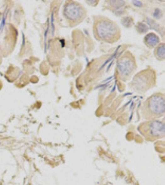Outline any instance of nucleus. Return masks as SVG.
<instances>
[{
	"instance_id": "nucleus-3",
	"label": "nucleus",
	"mask_w": 165,
	"mask_h": 185,
	"mask_svg": "<svg viewBox=\"0 0 165 185\" xmlns=\"http://www.w3.org/2000/svg\"><path fill=\"white\" fill-rule=\"evenodd\" d=\"M157 72L151 67H147L135 74L129 84L133 92L143 94L157 85Z\"/></svg>"
},
{
	"instance_id": "nucleus-6",
	"label": "nucleus",
	"mask_w": 165,
	"mask_h": 185,
	"mask_svg": "<svg viewBox=\"0 0 165 185\" xmlns=\"http://www.w3.org/2000/svg\"><path fill=\"white\" fill-rule=\"evenodd\" d=\"M137 130L147 141H155L165 136L164 119H152L140 123Z\"/></svg>"
},
{
	"instance_id": "nucleus-8",
	"label": "nucleus",
	"mask_w": 165,
	"mask_h": 185,
	"mask_svg": "<svg viewBox=\"0 0 165 185\" xmlns=\"http://www.w3.org/2000/svg\"><path fill=\"white\" fill-rule=\"evenodd\" d=\"M153 54L158 61H164L165 60V44L160 43L155 48Z\"/></svg>"
},
{
	"instance_id": "nucleus-2",
	"label": "nucleus",
	"mask_w": 165,
	"mask_h": 185,
	"mask_svg": "<svg viewBox=\"0 0 165 185\" xmlns=\"http://www.w3.org/2000/svg\"><path fill=\"white\" fill-rule=\"evenodd\" d=\"M140 114L147 120L163 117L165 114V94L157 92L149 96L141 106Z\"/></svg>"
},
{
	"instance_id": "nucleus-4",
	"label": "nucleus",
	"mask_w": 165,
	"mask_h": 185,
	"mask_svg": "<svg viewBox=\"0 0 165 185\" xmlns=\"http://www.w3.org/2000/svg\"><path fill=\"white\" fill-rule=\"evenodd\" d=\"M137 69L135 56L130 51H126L119 56L116 61L115 75L117 80L126 82L135 74Z\"/></svg>"
},
{
	"instance_id": "nucleus-5",
	"label": "nucleus",
	"mask_w": 165,
	"mask_h": 185,
	"mask_svg": "<svg viewBox=\"0 0 165 185\" xmlns=\"http://www.w3.org/2000/svg\"><path fill=\"white\" fill-rule=\"evenodd\" d=\"M63 16L69 27L74 28L85 19L87 16V11L80 3L68 0L64 4Z\"/></svg>"
},
{
	"instance_id": "nucleus-1",
	"label": "nucleus",
	"mask_w": 165,
	"mask_h": 185,
	"mask_svg": "<svg viewBox=\"0 0 165 185\" xmlns=\"http://www.w3.org/2000/svg\"><path fill=\"white\" fill-rule=\"evenodd\" d=\"M92 32L95 40L105 43H116L121 37V29L118 24L104 16H93Z\"/></svg>"
},
{
	"instance_id": "nucleus-7",
	"label": "nucleus",
	"mask_w": 165,
	"mask_h": 185,
	"mask_svg": "<svg viewBox=\"0 0 165 185\" xmlns=\"http://www.w3.org/2000/svg\"><path fill=\"white\" fill-rule=\"evenodd\" d=\"M144 45L149 49L155 48L160 42V38L155 33L150 32L144 38L143 40Z\"/></svg>"
}]
</instances>
